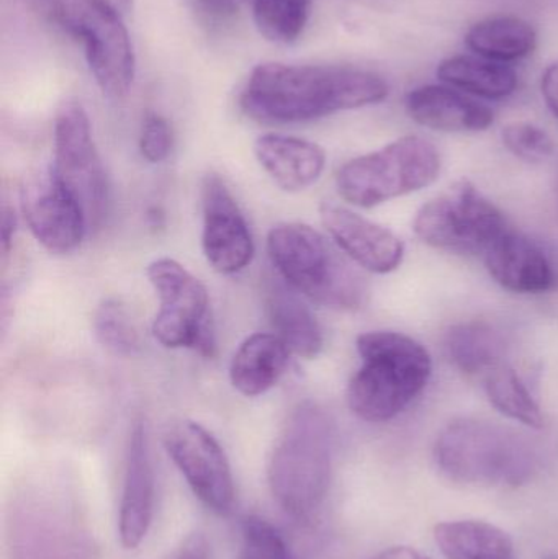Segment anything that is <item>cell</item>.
<instances>
[{"instance_id":"obj_31","label":"cell","mask_w":558,"mask_h":559,"mask_svg":"<svg viewBox=\"0 0 558 559\" xmlns=\"http://www.w3.org/2000/svg\"><path fill=\"white\" fill-rule=\"evenodd\" d=\"M189 3L197 19L212 28H222L238 15L236 0H189Z\"/></svg>"},{"instance_id":"obj_11","label":"cell","mask_w":558,"mask_h":559,"mask_svg":"<svg viewBox=\"0 0 558 559\" xmlns=\"http://www.w3.org/2000/svg\"><path fill=\"white\" fill-rule=\"evenodd\" d=\"M164 449L205 508L219 515L233 511L236 488L231 465L210 430L193 420H180L164 436Z\"/></svg>"},{"instance_id":"obj_34","label":"cell","mask_w":558,"mask_h":559,"mask_svg":"<svg viewBox=\"0 0 558 559\" xmlns=\"http://www.w3.org/2000/svg\"><path fill=\"white\" fill-rule=\"evenodd\" d=\"M15 213L12 209H3L2 216V252L3 258H7L10 252V246H12L13 235H15Z\"/></svg>"},{"instance_id":"obj_21","label":"cell","mask_w":558,"mask_h":559,"mask_svg":"<svg viewBox=\"0 0 558 559\" xmlns=\"http://www.w3.org/2000/svg\"><path fill=\"white\" fill-rule=\"evenodd\" d=\"M465 45L475 56L511 64L536 51L537 32L520 16H491L468 29Z\"/></svg>"},{"instance_id":"obj_33","label":"cell","mask_w":558,"mask_h":559,"mask_svg":"<svg viewBox=\"0 0 558 559\" xmlns=\"http://www.w3.org/2000/svg\"><path fill=\"white\" fill-rule=\"evenodd\" d=\"M176 559H210V545L205 535L192 534L186 538Z\"/></svg>"},{"instance_id":"obj_18","label":"cell","mask_w":558,"mask_h":559,"mask_svg":"<svg viewBox=\"0 0 558 559\" xmlns=\"http://www.w3.org/2000/svg\"><path fill=\"white\" fill-rule=\"evenodd\" d=\"M254 154L262 169L285 192H301L313 186L324 170L323 147L301 138L264 134L254 143Z\"/></svg>"},{"instance_id":"obj_12","label":"cell","mask_w":558,"mask_h":559,"mask_svg":"<svg viewBox=\"0 0 558 559\" xmlns=\"http://www.w3.org/2000/svg\"><path fill=\"white\" fill-rule=\"evenodd\" d=\"M23 218L33 238L52 254H69L88 229L84 210L62 186L52 167L29 176L20 195Z\"/></svg>"},{"instance_id":"obj_35","label":"cell","mask_w":558,"mask_h":559,"mask_svg":"<svg viewBox=\"0 0 558 559\" xmlns=\"http://www.w3.org/2000/svg\"><path fill=\"white\" fill-rule=\"evenodd\" d=\"M370 559H431L409 547H392L380 551Z\"/></svg>"},{"instance_id":"obj_2","label":"cell","mask_w":558,"mask_h":559,"mask_svg":"<svg viewBox=\"0 0 558 559\" xmlns=\"http://www.w3.org/2000/svg\"><path fill=\"white\" fill-rule=\"evenodd\" d=\"M333 429L327 413L318 404H298L269 460V488L275 502L295 521L313 518L331 481Z\"/></svg>"},{"instance_id":"obj_36","label":"cell","mask_w":558,"mask_h":559,"mask_svg":"<svg viewBox=\"0 0 558 559\" xmlns=\"http://www.w3.org/2000/svg\"><path fill=\"white\" fill-rule=\"evenodd\" d=\"M95 2H97L102 9L123 20L124 16L131 12V9H133V0H95Z\"/></svg>"},{"instance_id":"obj_29","label":"cell","mask_w":558,"mask_h":559,"mask_svg":"<svg viewBox=\"0 0 558 559\" xmlns=\"http://www.w3.org/2000/svg\"><path fill=\"white\" fill-rule=\"evenodd\" d=\"M501 138L508 151L526 163H543L554 153L553 138L543 128L533 123L517 121L507 124Z\"/></svg>"},{"instance_id":"obj_9","label":"cell","mask_w":558,"mask_h":559,"mask_svg":"<svg viewBox=\"0 0 558 559\" xmlns=\"http://www.w3.org/2000/svg\"><path fill=\"white\" fill-rule=\"evenodd\" d=\"M508 228L503 213L467 180L431 200L415 219L423 242L458 254H485Z\"/></svg>"},{"instance_id":"obj_10","label":"cell","mask_w":558,"mask_h":559,"mask_svg":"<svg viewBox=\"0 0 558 559\" xmlns=\"http://www.w3.org/2000/svg\"><path fill=\"white\" fill-rule=\"evenodd\" d=\"M51 167L84 210L88 228H100L110 209V183L92 138L91 120L78 102H66L56 115Z\"/></svg>"},{"instance_id":"obj_30","label":"cell","mask_w":558,"mask_h":559,"mask_svg":"<svg viewBox=\"0 0 558 559\" xmlns=\"http://www.w3.org/2000/svg\"><path fill=\"white\" fill-rule=\"evenodd\" d=\"M174 133L169 121L159 114H146L141 127L140 151L151 164L164 163L173 153Z\"/></svg>"},{"instance_id":"obj_27","label":"cell","mask_w":558,"mask_h":559,"mask_svg":"<svg viewBox=\"0 0 558 559\" xmlns=\"http://www.w3.org/2000/svg\"><path fill=\"white\" fill-rule=\"evenodd\" d=\"M94 332L102 347L121 357H133L141 350V337L130 312L118 299L108 298L98 305Z\"/></svg>"},{"instance_id":"obj_5","label":"cell","mask_w":558,"mask_h":559,"mask_svg":"<svg viewBox=\"0 0 558 559\" xmlns=\"http://www.w3.org/2000/svg\"><path fill=\"white\" fill-rule=\"evenodd\" d=\"M435 462L449 481L464 486L520 485L530 476V447L510 429L485 420L449 424L435 445Z\"/></svg>"},{"instance_id":"obj_14","label":"cell","mask_w":558,"mask_h":559,"mask_svg":"<svg viewBox=\"0 0 558 559\" xmlns=\"http://www.w3.org/2000/svg\"><path fill=\"white\" fill-rule=\"evenodd\" d=\"M321 223L337 248L366 271L390 274L402 264L405 246L390 229L334 203H323Z\"/></svg>"},{"instance_id":"obj_1","label":"cell","mask_w":558,"mask_h":559,"mask_svg":"<svg viewBox=\"0 0 558 559\" xmlns=\"http://www.w3.org/2000/svg\"><path fill=\"white\" fill-rule=\"evenodd\" d=\"M382 75L356 66L265 62L249 75L239 105L265 124L305 123L389 97Z\"/></svg>"},{"instance_id":"obj_6","label":"cell","mask_w":558,"mask_h":559,"mask_svg":"<svg viewBox=\"0 0 558 559\" xmlns=\"http://www.w3.org/2000/svg\"><path fill=\"white\" fill-rule=\"evenodd\" d=\"M439 173L441 156L435 144L419 136H405L344 164L336 187L351 205L373 209L431 186Z\"/></svg>"},{"instance_id":"obj_7","label":"cell","mask_w":558,"mask_h":559,"mask_svg":"<svg viewBox=\"0 0 558 559\" xmlns=\"http://www.w3.org/2000/svg\"><path fill=\"white\" fill-rule=\"evenodd\" d=\"M49 19L85 48L88 68L110 98L128 94L134 79V52L123 19L95 0H43Z\"/></svg>"},{"instance_id":"obj_17","label":"cell","mask_w":558,"mask_h":559,"mask_svg":"<svg viewBox=\"0 0 558 559\" xmlns=\"http://www.w3.org/2000/svg\"><path fill=\"white\" fill-rule=\"evenodd\" d=\"M406 111L422 127L446 133H477L494 124L490 107L451 85H422L406 97Z\"/></svg>"},{"instance_id":"obj_4","label":"cell","mask_w":558,"mask_h":559,"mask_svg":"<svg viewBox=\"0 0 558 559\" xmlns=\"http://www.w3.org/2000/svg\"><path fill=\"white\" fill-rule=\"evenodd\" d=\"M272 265L301 296L337 309H356L367 295L363 275L321 233L304 223H281L268 236Z\"/></svg>"},{"instance_id":"obj_13","label":"cell","mask_w":558,"mask_h":559,"mask_svg":"<svg viewBox=\"0 0 558 559\" xmlns=\"http://www.w3.org/2000/svg\"><path fill=\"white\" fill-rule=\"evenodd\" d=\"M202 248L213 271L239 274L254 258L251 229L222 177L209 174L202 183Z\"/></svg>"},{"instance_id":"obj_19","label":"cell","mask_w":558,"mask_h":559,"mask_svg":"<svg viewBox=\"0 0 558 559\" xmlns=\"http://www.w3.org/2000/svg\"><path fill=\"white\" fill-rule=\"evenodd\" d=\"M265 311L274 334L298 357H318L323 350V332L300 293L272 280L265 293Z\"/></svg>"},{"instance_id":"obj_23","label":"cell","mask_w":558,"mask_h":559,"mask_svg":"<svg viewBox=\"0 0 558 559\" xmlns=\"http://www.w3.org/2000/svg\"><path fill=\"white\" fill-rule=\"evenodd\" d=\"M435 540L446 559H514L510 535L488 522H442Z\"/></svg>"},{"instance_id":"obj_32","label":"cell","mask_w":558,"mask_h":559,"mask_svg":"<svg viewBox=\"0 0 558 559\" xmlns=\"http://www.w3.org/2000/svg\"><path fill=\"white\" fill-rule=\"evenodd\" d=\"M541 92H543L544 102L550 114L558 118V59L544 71L541 79Z\"/></svg>"},{"instance_id":"obj_8","label":"cell","mask_w":558,"mask_h":559,"mask_svg":"<svg viewBox=\"0 0 558 559\" xmlns=\"http://www.w3.org/2000/svg\"><path fill=\"white\" fill-rule=\"evenodd\" d=\"M147 280L159 298L153 335L167 348H192L212 358L216 350L215 325L205 285L174 259L151 262Z\"/></svg>"},{"instance_id":"obj_22","label":"cell","mask_w":558,"mask_h":559,"mask_svg":"<svg viewBox=\"0 0 558 559\" xmlns=\"http://www.w3.org/2000/svg\"><path fill=\"white\" fill-rule=\"evenodd\" d=\"M436 74L444 84L487 100H503L513 95L520 85L517 71L510 64L480 56H452L441 61Z\"/></svg>"},{"instance_id":"obj_15","label":"cell","mask_w":558,"mask_h":559,"mask_svg":"<svg viewBox=\"0 0 558 559\" xmlns=\"http://www.w3.org/2000/svg\"><path fill=\"white\" fill-rule=\"evenodd\" d=\"M154 495L156 481L146 424L138 420L128 439L123 488L118 512V537L124 550H136L146 538L153 524Z\"/></svg>"},{"instance_id":"obj_20","label":"cell","mask_w":558,"mask_h":559,"mask_svg":"<svg viewBox=\"0 0 558 559\" xmlns=\"http://www.w3.org/2000/svg\"><path fill=\"white\" fill-rule=\"evenodd\" d=\"M290 348L275 334L249 335L231 360L229 380L246 397L261 396L278 383L290 361Z\"/></svg>"},{"instance_id":"obj_28","label":"cell","mask_w":558,"mask_h":559,"mask_svg":"<svg viewBox=\"0 0 558 559\" xmlns=\"http://www.w3.org/2000/svg\"><path fill=\"white\" fill-rule=\"evenodd\" d=\"M239 559H295L282 535L269 522L248 518L241 525Z\"/></svg>"},{"instance_id":"obj_24","label":"cell","mask_w":558,"mask_h":559,"mask_svg":"<svg viewBox=\"0 0 558 559\" xmlns=\"http://www.w3.org/2000/svg\"><path fill=\"white\" fill-rule=\"evenodd\" d=\"M446 352L455 368L467 374H487L503 364L500 332L484 322L454 325L446 337Z\"/></svg>"},{"instance_id":"obj_16","label":"cell","mask_w":558,"mask_h":559,"mask_svg":"<svg viewBox=\"0 0 558 559\" xmlns=\"http://www.w3.org/2000/svg\"><path fill=\"white\" fill-rule=\"evenodd\" d=\"M495 282L521 295L556 288L557 275L546 252L526 236L508 228L484 254Z\"/></svg>"},{"instance_id":"obj_26","label":"cell","mask_w":558,"mask_h":559,"mask_svg":"<svg viewBox=\"0 0 558 559\" xmlns=\"http://www.w3.org/2000/svg\"><path fill=\"white\" fill-rule=\"evenodd\" d=\"M313 0H254L252 12L262 36L274 43H294L310 20Z\"/></svg>"},{"instance_id":"obj_25","label":"cell","mask_w":558,"mask_h":559,"mask_svg":"<svg viewBox=\"0 0 558 559\" xmlns=\"http://www.w3.org/2000/svg\"><path fill=\"white\" fill-rule=\"evenodd\" d=\"M485 391L495 409L504 416L533 429L544 427L539 404L513 368L501 364L488 371L485 374Z\"/></svg>"},{"instance_id":"obj_3","label":"cell","mask_w":558,"mask_h":559,"mask_svg":"<svg viewBox=\"0 0 558 559\" xmlns=\"http://www.w3.org/2000/svg\"><path fill=\"white\" fill-rule=\"evenodd\" d=\"M356 345L363 365L347 388V404L366 423H389L428 386L431 355L400 332H366Z\"/></svg>"}]
</instances>
